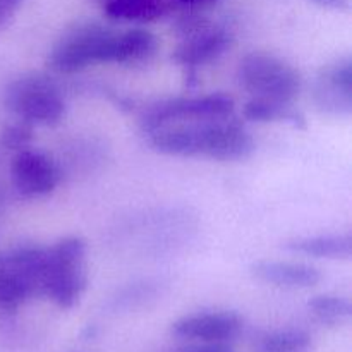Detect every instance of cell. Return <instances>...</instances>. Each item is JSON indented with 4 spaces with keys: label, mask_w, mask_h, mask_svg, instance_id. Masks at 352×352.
Segmentation results:
<instances>
[{
    "label": "cell",
    "mask_w": 352,
    "mask_h": 352,
    "mask_svg": "<svg viewBox=\"0 0 352 352\" xmlns=\"http://www.w3.org/2000/svg\"><path fill=\"white\" fill-rule=\"evenodd\" d=\"M148 134L155 150L172 157L236 162L251 157L254 151L253 136L239 122L227 120V117L170 124Z\"/></svg>",
    "instance_id": "6da1fadb"
},
{
    "label": "cell",
    "mask_w": 352,
    "mask_h": 352,
    "mask_svg": "<svg viewBox=\"0 0 352 352\" xmlns=\"http://www.w3.org/2000/svg\"><path fill=\"white\" fill-rule=\"evenodd\" d=\"M86 243L81 237H64L45 250L40 296L62 309H71L86 291Z\"/></svg>",
    "instance_id": "7a4b0ae2"
},
{
    "label": "cell",
    "mask_w": 352,
    "mask_h": 352,
    "mask_svg": "<svg viewBox=\"0 0 352 352\" xmlns=\"http://www.w3.org/2000/svg\"><path fill=\"white\" fill-rule=\"evenodd\" d=\"M2 102L9 112L31 126H55L65 116L60 88L43 74H24L10 81Z\"/></svg>",
    "instance_id": "3957f363"
},
{
    "label": "cell",
    "mask_w": 352,
    "mask_h": 352,
    "mask_svg": "<svg viewBox=\"0 0 352 352\" xmlns=\"http://www.w3.org/2000/svg\"><path fill=\"white\" fill-rule=\"evenodd\" d=\"M241 86L253 98L292 103L302 88L301 74L277 55L253 52L241 60L237 71Z\"/></svg>",
    "instance_id": "277c9868"
},
{
    "label": "cell",
    "mask_w": 352,
    "mask_h": 352,
    "mask_svg": "<svg viewBox=\"0 0 352 352\" xmlns=\"http://www.w3.org/2000/svg\"><path fill=\"white\" fill-rule=\"evenodd\" d=\"M45 250L17 246L0 251V308L14 311L33 296H40Z\"/></svg>",
    "instance_id": "5b68a950"
},
{
    "label": "cell",
    "mask_w": 352,
    "mask_h": 352,
    "mask_svg": "<svg viewBox=\"0 0 352 352\" xmlns=\"http://www.w3.org/2000/svg\"><path fill=\"white\" fill-rule=\"evenodd\" d=\"M113 30L102 24H82L67 31L52 48L48 65L58 74H76L96 62L107 64Z\"/></svg>",
    "instance_id": "8992f818"
},
{
    "label": "cell",
    "mask_w": 352,
    "mask_h": 352,
    "mask_svg": "<svg viewBox=\"0 0 352 352\" xmlns=\"http://www.w3.org/2000/svg\"><path fill=\"white\" fill-rule=\"evenodd\" d=\"M234 110V100L222 93L199 96H181L168 98L151 105L143 113V129L151 133L170 124L192 122V120L223 119L229 117Z\"/></svg>",
    "instance_id": "52a82bcc"
},
{
    "label": "cell",
    "mask_w": 352,
    "mask_h": 352,
    "mask_svg": "<svg viewBox=\"0 0 352 352\" xmlns=\"http://www.w3.org/2000/svg\"><path fill=\"white\" fill-rule=\"evenodd\" d=\"M10 175L16 191L24 198H41L58 188L62 181V170L57 162L41 151H17L10 165Z\"/></svg>",
    "instance_id": "ba28073f"
},
{
    "label": "cell",
    "mask_w": 352,
    "mask_h": 352,
    "mask_svg": "<svg viewBox=\"0 0 352 352\" xmlns=\"http://www.w3.org/2000/svg\"><path fill=\"white\" fill-rule=\"evenodd\" d=\"M313 100L318 110L330 116L352 112V60L344 57L320 71L313 85Z\"/></svg>",
    "instance_id": "9c48e42d"
},
{
    "label": "cell",
    "mask_w": 352,
    "mask_h": 352,
    "mask_svg": "<svg viewBox=\"0 0 352 352\" xmlns=\"http://www.w3.org/2000/svg\"><path fill=\"white\" fill-rule=\"evenodd\" d=\"M243 330V318L234 311H206L179 318L172 333L186 340L203 344H226Z\"/></svg>",
    "instance_id": "30bf717a"
},
{
    "label": "cell",
    "mask_w": 352,
    "mask_h": 352,
    "mask_svg": "<svg viewBox=\"0 0 352 352\" xmlns=\"http://www.w3.org/2000/svg\"><path fill=\"white\" fill-rule=\"evenodd\" d=\"M232 43L229 31L222 28H208L203 24L191 26L186 33L184 41L172 54V58L186 69H196L215 60L226 54Z\"/></svg>",
    "instance_id": "8fae6325"
},
{
    "label": "cell",
    "mask_w": 352,
    "mask_h": 352,
    "mask_svg": "<svg viewBox=\"0 0 352 352\" xmlns=\"http://www.w3.org/2000/svg\"><path fill=\"white\" fill-rule=\"evenodd\" d=\"M251 272L258 280L284 289H311L323 278L318 268L298 261H258Z\"/></svg>",
    "instance_id": "7c38bea8"
},
{
    "label": "cell",
    "mask_w": 352,
    "mask_h": 352,
    "mask_svg": "<svg viewBox=\"0 0 352 352\" xmlns=\"http://www.w3.org/2000/svg\"><path fill=\"white\" fill-rule=\"evenodd\" d=\"M158 41L151 31L133 28L126 31H113L109 43L107 64H136L148 60L157 52Z\"/></svg>",
    "instance_id": "4fadbf2b"
},
{
    "label": "cell",
    "mask_w": 352,
    "mask_h": 352,
    "mask_svg": "<svg viewBox=\"0 0 352 352\" xmlns=\"http://www.w3.org/2000/svg\"><path fill=\"white\" fill-rule=\"evenodd\" d=\"M285 248L298 254H305V256L347 260L352 254V237L349 234L298 237L294 241H289Z\"/></svg>",
    "instance_id": "5bb4252c"
},
{
    "label": "cell",
    "mask_w": 352,
    "mask_h": 352,
    "mask_svg": "<svg viewBox=\"0 0 352 352\" xmlns=\"http://www.w3.org/2000/svg\"><path fill=\"white\" fill-rule=\"evenodd\" d=\"M244 119L253 122H289L294 127H305L306 119L292 103L274 102V100L251 98L243 107Z\"/></svg>",
    "instance_id": "9a60e30c"
},
{
    "label": "cell",
    "mask_w": 352,
    "mask_h": 352,
    "mask_svg": "<svg viewBox=\"0 0 352 352\" xmlns=\"http://www.w3.org/2000/svg\"><path fill=\"white\" fill-rule=\"evenodd\" d=\"M311 337L299 329L274 330L263 333L254 342V352H309Z\"/></svg>",
    "instance_id": "2e32d148"
},
{
    "label": "cell",
    "mask_w": 352,
    "mask_h": 352,
    "mask_svg": "<svg viewBox=\"0 0 352 352\" xmlns=\"http://www.w3.org/2000/svg\"><path fill=\"white\" fill-rule=\"evenodd\" d=\"M308 308L311 315L320 323L329 327H339L346 323L352 315V306L349 299L340 298L333 294H320L315 296L308 302Z\"/></svg>",
    "instance_id": "e0dca14e"
},
{
    "label": "cell",
    "mask_w": 352,
    "mask_h": 352,
    "mask_svg": "<svg viewBox=\"0 0 352 352\" xmlns=\"http://www.w3.org/2000/svg\"><path fill=\"white\" fill-rule=\"evenodd\" d=\"M33 140V129L31 124L19 120L16 124H10L2 131V144L9 150H24Z\"/></svg>",
    "instance_id": "ac0fdd59"
},
{
    "label": "cell",
    "mask_w": 352,
    "mask_h": 352,
    "mask_svg": "<svg viewBox=\"0 0 352 352\" xmlns=\"http://www.w3.org/2000/svg\"><path fill=\"white\" fill-rule=\"evenodd\" d=\"M23 2L24 0H0V30L9 23L10 17Z\"/></svg>",
    "instance_id": "d6986e66"
},
{
    "label": "cell",
    "mask_w": 352,
    "mask_h": 352,
    "mask_svg": "<svg viewBox=\"0 0 352 352\" xmlns=\"http://www.w3.org/2000/svg\"><path fill=\"white\" fill-rule=\"evenodd\" d=\"M189 352H234L230 347H227L226 344H205V346H199L191 349Z\"/></svg>",
    "instance_id": "ffe728a7"
},
{
    "label": "cell",
    "mask_w": 352,
    "mask_h": 352,
    "mask_svg": "<svg viewBox=\"0 0 352 352\" xmlns=\"http://www.w3.org/2000/svg\"><path fill=\"white\" fill-rule=\"evenodd\" d=\"M316 3H320V6L323 7H330V9H347L349 7V2L347 0H315Z\"/></svg>",
    "instance_id": "44dd1931"
},
{
    "label": "cell",
    "mask_w": 352,
    "mask_h": 352,
    "mask_svg": "<svg viewBox=\"0 0 352 352\" xmlns=\"http://www.w3.org/2000/svg\"><path fill=\"white\" fill-rule=\"evenodd\" d=\"M177 2L179 6H184V7H203V6H208V3L217 2V0H174Z\"/></svg>",
    "instance_id": "7402d4cb"
}]
</instances>
